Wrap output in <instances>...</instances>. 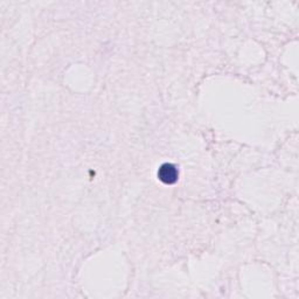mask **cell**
<instances>
[{
  "mask_svg": "<svg viewBox=\"0 0 299 299\" xmlns=\"http://www.w3.org/2000/svg\"><path fill=\"white\" fill-rule=\"evenodd\" d=\"M158 176L161 181L165 183H174L178 179V171L176 168L171 164H164L163 166L159 168V172H158Z\"/></svg>",
  "mask_w": 299,
  "mask_h": 299,
  "instance_id": "obj_1",
  "label": "cell"
}]
</instances>
